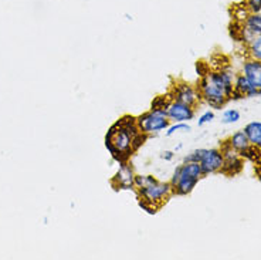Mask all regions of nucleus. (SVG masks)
I'll list each match as a JSON object with an SVG mask.
<instances>
[{
	"mask_svg": "<svg viewBox=\"0 0 261 260\" xmlns=\"http://www.w3.org/2000/svg\"><path fill=\"white\" fill-rule=\"evenodd\" d=\"M233 84L234 77L231 73L223 68L213 72L209 70L200 78L199 92L203 101L209 107L220 110L230 100H233Z\"/></svg>",
	"mask_w": 261,
	"mask_h": 260,
	"instance_id": "obj_1",
	"label": "nucleus"
},
{
	"mask_svg": "<svg viewBox=\"0 0 261 260\" xmlns=\"http://www.w3.org/2000/svg\"><path fill=\"white\" fill-rule=\"evenodd\" d=\"M139 132L135 117L125 115L114 124L105 137V147L112 158L119 163L126 162L134 152V139Z\"/></svg>",
	"mask_w": 261,
	"mask_h": 260,
	"instance_id": "obj_2",
	"label": "nucleus"
},
{
	"mask_svg": "<svg viewBox=\"0 0 261 260\" xmlns=\"http://www.w3.org/2000/svg\"><path fill=\"white\" fill-rule=\"evenodd\" d=\"M203 171L197 162H185L179 167L172 176V189L177 195H189L200 181Z\"/></svg>",
	"mask_w": 261,
	"mask_h": 260,
	"instance_id": "obj_3",
	"label": "nucleus"
},
{
	"mask_svg": "<svg viewBox=\"0 0 261 260\" xmlns=\"http://www.w3.org/2000/svg\"><path fill=\"white\" fill-rule=\"evenodd\" d=\"M185 162H197L203 171V175L220 172L224 165V155L222 150H196L185 158Z\"/></svg>",
	"mask_w": 261,
	"mask_h": 260,
	"instance_id": "obj_4",
	"label": "nucleus"
},
{
	"mask_svg": "<svg viewBox=\"0 0 261 260\" xmlns=\"http://www.w3.org/2000/svg\"><path fill=\"white\" fill-rule=\"evenodd\" d=\"M138 128L146 135L158 134L169 127V118L166 117V111L150 110L137 118Z\"/></svg>",
	"mask_w": 261,
	"mask_h": 260,
	"instance_id": "obj_5",
	"label": "nucleus"
},
{
	"mask_svg": "<svg viewBox=\"0 0 261 260\" xmlns=\"http://www.w3.org/2000/svg\"><path fill=\"white\" fill-rule=\"evenodd\" d=\"M173 192L172 185L170 183H163L158 182L156 179L153 178L148 185H145L142 188H138V195L139 199L146 201L155 205V206H161L163 202L168 199V196Z\"/></svg>",
	"mask_w": 261,
	"mask_h": 260,
	"instance_id": "obj_6",
	"label": "nucleus"
},
{
	"mask_svg": "<svg viewBox=\"0 0 261 260\" xmlns=\"http://www.w3.org/2000/svg\"><path fill=\"white\" fill-rule=\"evenodd\" d=\"M169 96L173 101H179V103L188 104L190 107H195L202 100L199 88H195L186 83H177L173 85Z\"/></svg>",
	"mask_w": 261,
	"mask_h": 260,
	"instance_id": "obj_7",
	"label": "nucleus"
},
{
	"mask_svg": "<svg viewBox=\"0 0 261 260\" xmlns=\"http://www.w3.org/2000/svg\"><path fill=\"white\" fill-rule=\"evenodd\" d=\"M240 37L239 39L248 44L255 36L261 34V13H250L247 19L240 23Z\"/></svg>",
	"mask_w": 261,
	"mask_h": 260,
	"instance_id": "obj_8",
	"label": "nucleus"
},
{
	"mask_svg": "<svg viewBox=\"0 0 261 260\" xmlns=\"http://www.w3.org/2000/svg\"><path fill=\"white\" fill-rule=\"evenodd\" d=\"M223 155H224V165L220 172L226 174V175H236L239 174L243 168V156L236 152L230 145L227 144V141L223 144Z\"/></svg>",
	"mask_w": 261,
	"mask_h": 260,
	"instance_id": "obj_9",
	"label": "nucleus"
},
{
	"mask_svg": "<svg viewBox=\"0 0 261 260\" xmlns=\"http://www.w3.org/2000/svg\"><path fill=\"white\" fill-rule=\"evenodd\" d=\"M166 117L175 123H188L195 118V108L179 101H170L166 107Z\"/></svg>",
	"mask_w": 261,
	"mask_h": 260,
	"instance_id": "obj_10",
	"label": "nucleus"
},
{
	"mask_svg": "<svg viewBox=\"0 0 261 260\" xmlns=\"http://www.w3.org/2000/svg\"><path fill=\"white\" fill-rule=\"evenodd\" d=\"M257 92H258V90L248 81L247 78L244 77V74L240 73L236 76L234 84H233V98L234 100L257 97Z\"/></svg>",
	"mask_w": 261,
	"mask_h": 260,
	"instance_id": "obj_11",
	"label": "nucleus"
},
{
	"mask_svg": "<svg viewBox=\"0 0 261 260\" xmlns=\"http://www.w3.org/2000/svg\"><path fill=\"white\" fill-rule=\"evenodd\" d=\"M242 74L247 78L257 90L261 88V61L254 59H247L243 63Z\"/></svg>",
	"mask_w": 261,
	"mask_h": 260,
	"instance_id": "obj_12",
	"label": "nucleus"
},
{
	"mask_svg": "<svg viewBox=\"0 0 261 260\" xmlns=\"http://www.w3.org/2000/svg\"><path fill=\"white\" fill-rule=\"evenodd\" d=\"M112 182L117 183L115 186L119 189H132L135 186V175H134V171L128 163H121V168H119L117 176L114 178Z\"/></svg>",
	"mask_w": 261,
	"mask_h": 260,
	"instance_id": "obj_13",
	"label": "nucleus"
},
{
	"mask_svg": "<svg viewBox=\"0 0 261 260\" xmlns=\"http://www.w3.org/2000/svg\"><path fill=\"white\" fill-rule=\"evenodd\" d=\"M227 144L242 156H244V154L251 148V143H250L247 134L244 131H237V132H234L227 139Z\"/></svg>",
	"mask_w": 261,
	"mask_h": 260,
	"instance_id": "obj_14",
	"label": "nucleus"
},
{
	"mask_svg": "<svg viewBox=\"0 0 261 260\" xmlns=\"http://www.w3.org/2000/svg\"><path fill=\"white\" fill-rule=\"evenodd\" d=\"M243 131L247 134L251 145L261 150V121H253V123L247 124Z\"/></svg>",
	"mask_w": 261,
	"mask_h": 260,
	"instance_id": "obj_15",
	"label": "nucleus"
},
{
	"mask_svg": "<svg viewBox=\"0 0 261 260\" xmlns=\"http://www.w3.org/2000/svg\"><path fill=\"white\" fill-rule=\"evenodd\" d=\"M247 54L248 59H254L261 61V34L255 36L247 44Z\"/></svg>",
	"mask_w": 261,
	"mask_h": 260,
	"instance_id": "obj_16",
	"label": "nucleus"
},
{
	"mask_svg": "<svg viewBox=\"0 0 261 260\" xmlns=\"http://www.w3.org/2000/svg\"><path fill=\"white\" fill-rule=\"evenodd\" d=\"M170 101H172L170 96H159V97H156L152 101V108H150V110L166 111V107L169 105Z\"/></svg>",
	"mask_w": 261,
	"mask_h": 260,
	"instance_id": "obj_17",
	"label": "nucleus"
},
{
	"mask_svg": "<svg viewBox=\"0 0 261 260\" xmlns=\"http://www.w3.org/2000/svg\"><path fill=\"white\" fill-rule=\"evenodd\" d=\"M166 137H172L173 134H176V132H189L192 128H190V125H188L186 123H176L175 125H172V127H168L166 128Z\"/></svg>",
	"mask_w": 261,
	"mask_h": 260,
	"instance_id": "obj_18",
	"label": "nucleus"
},
{
	"mask_svg": "<svg viewBox=\"0 0 261 260\" xmlns=\"http://www.w3.org/2000/svg\"><path fill=\"white\" fill-rule=\"evenodd\" d=\"M240 117L242 115H240V112L237 110H226L223 112L222 121L224 124H234L240 120Z\"/></svg>",
	"mask_w": 261,
	"mask_h": 260,
	"instance_id": "obj_19",
	"label": "nucleus"
},
{
	"mask_svg": "<svg viewBox=\"0 0 261 260\" xmlns=\"http://www.w3.org/2000/svg\"><path fill=\"white\" fill-rule=\"evenodd\" d=\"M244 6L247 7L250 13H260L261 12V0H246Z\"/></svg>",
	"mask_w": 261,
	"mask_h": 260,
	"instance_id": "obj_20",
	"label": "nucleus"
},
{
	"mask_svg": "<svg viewBox=\"0 0 261 260\" xmlns=\"http://www.w3.org/2000/svg\"><path fill=\"white\" fill-rule=\"evenodd\" d=\"M213 120H215V112H213V111H206L204 114L200 115L199 121H197V125H199V127H203V125H206V124L212 123Z\"/></svg>",
	"mask_w": 261,
	"mask_h": 260,
	"instance_id": "obj_21",
	"label": "nucleus"
},
{
	"mask_svg": "<svg viewBox=\"0 0 261 260\" xmlns=\"http://www.w3.org/2000/svg\"><path fill=\"white\" fill-rule=\"evenodd\" d=\"M139 206L144 209L146 214H149V215H155V214H156L158 209H159V208H158V206H155V205H152V203H149V202L141 201V199H139Z\"/></svg>",
	"mask_w": 261,
	"mask_h": 260,
	"instance_id": "obj_22",
	"label": "nucleus"
},
{
	"mask_svg": "<svg viewBox=\"0 0 261 260\" xmlns=\"http://www.w3.org/2000/svg\"><path fill=\"white\" fill-rule=\"evenodd\" d=\"M196 72H197V74L202 77V76H204L206 73L209 72V67L204 65V63H197V64H196Z\"/></svg>",
	"mask_w": 261,
	"mask_h": 260,
	"instance_id": "obj_23",
	"label": "nucleus"
},
{
	"mask_svg": "<svg viewBox=\"0 0 261 260\" xmlns=\"http://www.w3.org/2000/svg\"><path fill=\"white\" fill-rule=\"evenodd\" d=\"M163 159H166V161H170L172 158H173V152L172 151H165L162 154Z\"/></svg>",
	"mask_w": 261,
	"mask_h": 260,
	"instance_id": "obj_24",
	"label": "nucleus"
},
{
	"mask_svg": "<svg viewBox=\"0 0 261 260\" xmlns=\"http://www.w3.org/2000/svg\"><path fill=\"white\" fill-rule=\"evenodd\" d=\"M257 97H258L261 100V88H260V90H258V92H257Z\"/></svg>",
	"mask_w": 261,
	"mask_h": 260,
	"instance_id": "obj_25",
	"label": "nucleus"
}]
</instances>
